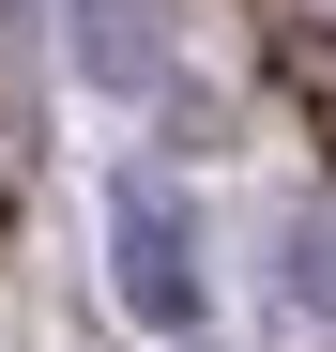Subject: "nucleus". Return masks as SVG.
<instances>
[{
	"instance_id": "nucleus-3",
	"label": "nucleus",
	"mask_w": 336,
	"mask_h": 352,
	"mask_svg": "<svg viewBox=\"0 0 336 352\" xmlns=\"http://www.w3.org/2000/svg\"><path fill=\"white\" fill-rule=\"evenodd\" d=\"M291 307H321V322H336V199H321V214H291Z\"/></svg>"
},
{
	"instance_id": "nucleus-1",
	"label": "nucleus",
	"mask_w": 336,
	"mask_h": 352,
	"mask_svg": "<svg viewBox=\"0 0 336 352\" xmlns=\"http://www.w3.org/2000/svg\"><path fill=\"white\" fill-rule=\"evenodd\" d=\"M107 291H123L153 337H199V230L168 199V168H123V184H107Z\"/></svg>"
},
{
	"instance_id": "nucleus-2",
	"label": "nucleus",
	"mask_w": 336,
	"mask_h": 352,
	"mask_svg": "<svg viewBox=\"0 0 336 352\" xmlns=\"http://www.w3.org/2000/svg\"><path fill=\"white\" fill-rule=\"evenodd\" d=\"M168 0H77V77L92 92H168Z\"/></svg>"
}]
</instances>
